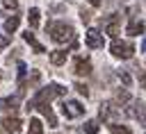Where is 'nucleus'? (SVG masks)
<instances>
[{"mask_svg": "<svg viewBox=\"0 0 146 134\" xmlns=\"http://www.w3.org/2000/svg\"><path fill=\"white\" fill-rule=\"evenodd\" d=\"M46 32L50 34V39L55 41V43H66V41H73V25H68V23H64V20H52V23H48V27H46Z\"/></svg>", "mask_w": 146, "mask_h": 134, "instance_id": "f257e3e1", "label": "nucleus"}, {"mask_svg": "<svg viewBox=\"0 0 146 134\" xmlns=\"http://www.w3.org/2000/svg\"><path fill=\"white\" fill-rule=\"evenodd\" d=\"M66 93V89L62 86V84H48V86H43L36 95H34V102H50L52 98H59V95H64Z\"/></svg>", "mask_w": 146, "mask_h": 134, "instance_id": "f03ea898", "label": "nucleus"}, {"mask_svg": "<svg viewBox=\"0 0 146 134\" xmlns=\"http://www.w3.org/2000/svg\"><path fill=\"white\" fill-rule=\"evenodd\" d=\"M110 52H112L114 57H119V59H130V57L135 55V45H132L130 41H112Z\"/></svg>", "mask_w": 146, "mask_h": 134, "instance_id": "7ed1b4c3", "label": "nucleus"}, {"mask_svg": "<svg viewBox=\"0 0 146 134\" xmlns=\"http://www.w3.org/2000/svg\"><path fill=\"white\" fill-rule=\"evenodd\" d=\"M62 114H64L66 118H78V116L84 114V107H82L78 100H64V102H62Z\"/></svg>", "mask_w": 146, "mask_h": 134, "instance_id": "20e7f679", "label": "nucleus"}, {"mask_svg": "<svg viewBox=\"0 0 146 134\" xmlns=\"http://www.w3.org/2000/svg\"><path fill=\"white\" fill-rule=\"evenodd\" d=\"M84 43H87V48H103V43H105V39H103V34L98 32V30H89L87 34H84Z\"/></svg>", "mask_w": 146, "mask_h": 134, "instance_id": "39448f33", "label": "nucleus"}, {"mask_svg": "<svg viewBox=\"0 0 146 134\" xmlns=\"http://www.w3.org/2000/svg\"><path fill=\"white\" fill-rule=\"evenodd\" d=\"M0 125H2L5 132H11V134H16V132L21 129V120H18L16 116H7V118H2Z\"/></svg>", "mask_w": 146, "mask_h": 134, "instance_id": "423d86ee", "label": "nucleus"}, {"mask_svg": "<svg viewBox=\"0 0 146 134\" xmlns=\"http://www.w3.org/2000/svg\"><path fill=\"white\" fill-rule=\"evenodd\" d=\"M144 30H146V23L144 20H130L128 27H125V32L130 36H139V34H144Z\"/></svg>", "mask_w": 146, "mask_h": 134, "instance_id": "0eeeda50", "label": "nucleus"}, {"mask_svg": "<svg viewBox=\"0 0 146 134\" xmlns=\"http://www.w3.org/2000/svg\"><path fill=\"white\" fill-rule=\"evenodd\" d=\"M114 114H119V109H116L112 102H103V104H100V118H103V120H110V123H112V116H114Z\"/></svg>", "mask_w": 146, "mask_h": 134, "instance_id": "6e6552de", "label": "nucleus"}, {"mask_svg": "<svg viewBox=\"0 0 146 134\" xmlns=\"http://www.w3.org/2000/svg\"><path fill=\"white\" fill-rule=\"evenodd\" d=\"M75 73H78V75H89V73H91V61L78 57V59H75Z\"/></svg>", "mask_w": 146, "mask_h": 134, "instance_id": "1a4fd4ad", "label": "nucleus"}, {"mask_svg": "<svg viewBox=\"0 0 146 134\" xmlns=\"http://www.w3.org/2000/svg\"><path fill=\"white\" fill-rule=\"evenodd\" d=\"M18 100H21V93H18V95H11V98H2V100H0V109H2V111H7V109L14 111V109L18 107Z\"/></svg>", "mask_w": 146, "mask_h": 134, "instance_id": "9d476101", "label": "nucleus"}, {"mask_svg": "<svg viewBox=\"0 0 146 134\" xmlns=\"http://www.w3.org/2000/svg\"><path fill=\"white\" fill-rule=\"evenodd\" d=\"M23 39H25V43H30V45L34 48V52H46V48H43V45L34 39V34H32L30 30H27V32H23Z\"/></svg>", "mask_w": 146, "mask_h": 134, "instance_id": "9b49d317", "label": "nucleus"}, {"mask_svg": "<svg viewBox=\"0 0 146 134\" xmlns=\"http://www.w3.org/2000/svg\"><path fill=\"white\" fill-rule=\"evenodd\" d=\"M114 16H116V14H112V18H110L107 25H105V32H107L110 36H119V32H121V27H119V23H116Z\"/></svg>", "mask_w": 146, "mask_h": 134, "instance_id": "f8f14e48", "label": "nucleus"}, {"mask_svg": "<svg viewBox=\"0 0 146 134\" xmlns=\"http://www.w3.org/2000/svg\"><path fill=\"white\" fill-rule=\"evenodd\" d=\"M66 50H52L50 52V64H55V66H62L64 61H66Z\"/></svg>", "mask_w": 146, "mask_h": 134, "instance_id": "ddd939ff", "label": "nucleus"}, {"mask_svg": "<svg viewBox=\"0 0 146 134\" xmlns=\"http://www.w3.org/2000/svg\"><path fill=\"white\" fill-rule=\"evenodd\" d=\"M27 134H43V123L39 118H30V127H27Z\"/></svg>", "mask_w": 146, "mask_h": 134, "instance_id": "4468645a", "label": "nucleus"}, {"mask_svg": "<svg viewBox=\"0 0 146 134\" xmlns=\"http://www.w3.org/2000/svg\"><path fill=\"white\" fill-rule=\"evenodd\" d=\"M18 23H21V18L18 16H9L7 20H5V32H16V27H18Z\"/></svg>", "mask_w": 146, "mask_h": 134, "instance_id": "2eb2a0df", "label": "nucleus"}, {"mask_svg": "<svg viewBox=\"0 0 146 134\" xmlns=\"http://www.w3.org/2000/svg\"><path fill=\"white\" fill-rule=\"evenodd\" d=\"M107 127H110V132H112V134H130V129H128L125 125H119V123H114V120H112Z\"/></svg>", "mask_w": 146, "mask_h": 134, "instance_id": "dca6fc26", "label": "nucleus"}, {"mask_svg": "<svg viewBox=\"0 0 146 134\" xmlns=\"http://www.w3.org/2000/svg\"><path fill=\"white\" fill-rule=\"evenodd\" d=\"M27 20H30V27H36V25H39V9H36V7H32V9H30Z\"/></svg>", "mask_w": 146, "mask_h": 134, "instance_id": "f3484780", "label": "nucleus"}, {"mask_svg": "<svg viewBox=\"0 0 146 134\" xmlns=\"http://www.w3.org/2000/svg\"><path fill=\"white\" fill-rule=\"evenodd\" d=\"M84 132L87 134H98V123L96 120H87L84 123Z\"/></svg>", "mask_w": 146, "mask_h": 134, "instance_id": "a211bd4d", "label": "nucleus"}, {"mask_svg": "<svg viewBox=\"0 0 146 134\" xmlns=\"http://www.w3.org/2000/svg\"><path fill=\"white\" fill-rule=\"evenodd\" d=\"M137 118H139V123L146 127V104H144V102H139V111H137Z\"/></svg>", "mask_w": 146, "mask_h": 134, "instance_id": "6ab92c4d", "label": "nucleus"}, {"mask_svg": "<svg viewBox=\"0 0 146 134\" xmlns=\"http://www.w3.org/2000/svg\"><path fill=\"white\" fill-rule=\"evenodd\" d=\"M119 79H121V82H123L125 86H130V84H132V77H130V75H128L125 70H119Z\"/></svg>", "mask_w": 146, "mask_h": 134, "instance_id": "aec40b11", "label": "nucleus"}, {"mask_svg": "<svg viewBox=\"0 0 146 134\" xmlns=\"http://www.w3.org/2000/svg\"><path fill=\"white\" fill-rule=\"evenodd\" d=\"M9 43H11V36H9V32H7V34H0V50H5Z\"/></svg>", "mask_w": 146, "mask_h": 134, "instance_id": "412c9836", "label": "nucleus"}, {"mask_svg": "<svg viewBox=\"0 0 146 134\" xmlns=\"http://www.w3.org/2000/svg\"><path fill=\"white\" fill-rule=\"evenodd\" d=\"M128 100H130L128 91H116V102H128Z\"/></svg>", "mask_w": 146, "mask_h": 134, "instance_id": "4be33fe9", "label": "nucleus"}, {"mask_svg": "<svg viewBox=\"0 0 146 134\" xmlns=\"http://www.w3.org/2000/svg\"><path fill=\"white\" fill-rule=\"evenodd\" d=\"M75 91H78V93H82V95H89V86H87V84H82V82H78V84H75Z\"/></svg>", "mask_w": 146, "mask_h": 134, "instance_id": "5701e85b", "label": "nucleus"}, {"mask_svg": "<svg viewBox=\"0 0 146 134\" xmlns=\"http://www.w3.org/2000/svg\"><path fill=\"white\" fill-rule=\"evenodd\" d=\"M25 70H27V68H25V64H23V61H18V82H21V84H23V77H25Z\"/></svg>", "mask_w": 146, "mask_h": 134, "instance_id": "b1692460", "label": "nucleus"}, {"mask_svg": "<svg viewBox=\"0 0 146 134\" xmlns=\"http://www.w3.org/2000/svg\"><path fill=\"white\" fill-rule=\"evenodd\" d=\"M80 18H82V23H89V18H91V14H89L87 9H80Z\"/></svg>", "mask_w": 146, "mask_h": 134, "instance_id": "393cba45", "label": "nucleus"}, {"mask_svg": "<svg viewBox=\"0 0 146 134\" xmlns=\"http://www.w3.org/2000/svg\"><path fill=\"white\" fill-rule=\"evenodd\" d=\"M2 2H5L7 9H16V7H18V0H2Z\"/></svg>", "mask_w": 146, "mask_h": 134, "instance_id": "a878e982", "label": "nucleus"}, {"mask_svg": "<svg viewBox=\"0 0 146 134\" xmlns=\"http://www.w3.org/2000/svg\"><path fill=\"white\" fill-rule=\"evenodd\" d=\"M139 82H141V86L146 89V73H141V77H139Z\"/></svg>", "mask_w": 146, "mask_h": 134, "instance_id": "bb28decb", "label": "nucleus"}, {"mask_svg": "<svg viewBox=\"0 0 146 134\" xmlns=\"http://www.w3.org/2000/svg\"><path fill=\"white\" fill-rule=\"evenodd\" d=\"M89 2H91V7H98V5L103 2V0H89Z\"/></svg>", "mask_w": 146, "mask_h": 134, "instance_id": "cd10ccee", "label": "nucleus"}, {"mask_svg": "<svg viewBox=\"0 0 146 134\" xmlns=\"http://www.w3.org/2000/svg\"><path fill=\"white\" fill-rule=\"evenodd\" d=\"M141 50H144V52H146V39H144V41H141Z\"/></svg>", "mask_w": 146, "mask_h": 134, "instance_id": "c85d7f7f", "label": "nucleus"}, {"mask_svg": "<svg viewBox=\"0 0 146 134\" xmlns=\"http://www.w3.org/2000/svg\"><path fill=\"white\" fill-rule=\"evenodd\" d=\"M0 134H2V132H0Z\"/></svg>", "mask_w": 146, "mask_h": 134, "instance_id": "c756f323", "label": "nucleus"}]
</instances>
